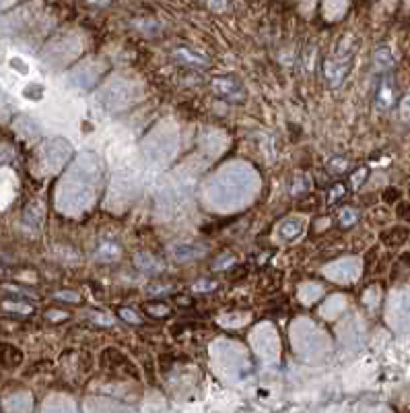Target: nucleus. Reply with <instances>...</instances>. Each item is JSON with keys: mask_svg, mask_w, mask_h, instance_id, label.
Wrapping results in <instances>:
<instances>
[{"mask_svg": "<svg viewBox=\"0 0 410 413\" xmlns=\"http://www.w3.org/2000/svg\"><path fill=\"white\" fill-rule=\"evenodd\" d=\"M367 176H369V168H365V165H361L353 176H351V184L355 186V188H361L363 184H365V180H367Z\"/></svg>", "mask_w": 410, "mask_h": 413, "instance_id": "obj_18", "label": "nucleus"}, {"mask_svg": "<svg viewBox=\"0 0 410 413\" xmlns=\"http://www.w3.org/2000/svg\"><path fill=\"white\" fill-rule=\"evenodd\" d=\"M99 97H101V101L105 103L107 110H122L134 99V93L130 89V83H124L122 79H118L114 83H107L101 89Z\"/></svg>", "mask_w": 410, "mask_h": 413, "instance_id": "obj_1", "label": "nucleus"}, {"mask_svg": "<svg viewBox=\"0 0 410 413\" xmlns=\"http://www.w3.org/2000/svg\"><path fill=\"white\" fill-rule=\"evenodd\" d=\"M213 85H215V91L227 99H241V95H244L241 85L233 77H219V79H215Z\"/></svg>", "mask_w": 410, "mask_h": 413, "instance_id": "obj_7", "label": "nucleus"}, {"mask_svg": "<svg viewBox=\"0 0 410 413\" xmlns=\"http://www.w3.org/2000/svg\"><path fill=\"white\" fill-rule=\"evenodd\" d=\"M322 296V290L318 288V285H314V283H308V285H301L299 288V300L303 302V304H314L318 298Z\"/></svg>", "mask_w": 410, "mask_h": 413, "instance_id": "obj_13", "label": "nucleus"}, {"mask_svg": "<svg viewBox=\"0 0 410 413\" xmlns=\"http://www.w3.org/2000/svg\"><path fill=\"white\" fill-rule=\"evenodd\" d=\"M299 232H301V221L299 219H287V221H283L281 225H279V236L283 238V240H293L295 236H299Z\"/></svg>", "mask_w": 410, "mask_h": 413, "instance_id": "obj_12", "label": "nucleus"}, {"mask_svg": "<svg viewBox=\"0 0 410 413\" xmlns=\"http://www.w3.org/2000/svg\"><path fill=\"white\" fill-rule=\"evenodd\" d=\"M14 130H17L19 134H23V137H35V134L39 132L37 124H35L31 118H27V116H21V118L14 120Z\"/></svg>", "mask_w": 410, "mask_h": 413, "instance_id": "obj_11", "label": "nucleus"}, {"mask_svg": "<svg viewBox=\"0 0 410 413\" xmlns=\"http://www.w3.org/2000/svg\"><path fill=\"white\" fill-rule=\"evenodd\" d=\"M120 256V248L114 244V242H101L99 244V250H97V259L101 261H114Z\"/></svg>", "mask_w": 410, "mask_h": 413, "instance_id": "obj_15", "label": "nucleus"}, {"mask_svg": "<svg viewBox=\"0 0 410 413\" xmlns=\"http://www.w3.org/2000/svg\"><path fill=\"white\" fill-rule=\"evenodd\" d=\"M120 316H122L124 321L132 323V325H138V323H140L138 314H134V310H132V308H122V310H120Z\"/></svg>", "mask_w": 410, "mask_h": 413, "instance_id": "obj_22", "label": "nucleus"}, {"mask_svg": "<svg viewBox=\"0 0 410 413\" xmlns=\"http://www.w3.org/2000/svg\"><path fill=\"white\" fill-rule=\"evenodd\" d=\"M351 68V56H343V58H336V60H328L324 64V74H326V81L330 85H341L343 79L347 77Z\"/></svg>", "mask_w": 410, "mask_h": 413, "instance_id": "obj_5", "label": "nucleus"}, {"mask_svg": "<svg viewBox=\"0 0 410 413\" xmlns=\"http://www.w3.org/2000/svg\"><path fill=\"white\" fill-rule=\"evenodd\" d=\"M2 308L10 310V312H17V314H31L33 312V308L29 304H23V302H4Z\"/></svg>", "mask_w": 410, "mask_h": 413, "instance_id": "obj_17", "label": "nucleus"}, {"mask_svg": "<svg viewBox=\"0 0 410 413\" xmlns=\"http://www.w3.org/2000/svg\"><path fill=\"white\" fill-rule=\"evenodd\" d=\"M41 213H43L41 205H39V203H31V205L25 209V223H29L31 228H37L39 221H41Z\"/></svg>", "mask_w": 410, "mask_h": 413, "instance_id": "obj_14", "label": "nucleus"}, {"mask_svg": "<svg viewBox=\"0 0 410 413\" xmlns=\"http://www.w3.org/2000/svg\"><path fill=\"white\" fill-rule=\"evenodd\" d=\"M347 168H349V161H347L345 157H332V159L328 161V170L334 172V174H343Z\"/></svg>", "mask_w": 410, "mask_h": 413, "instance_id": "obj_20", "label": "nucleus"}, {"mask_svg": "<svg viewBox=\"0 0 410 413\" xmlns=\"http://www.w3.org/2000/svg\"><path fill=\"white\" fill-rule=\"evenodd\" d=\"M235 263V256L233 254H221L215 263H213V271H223V269H229L231 265Z\"/></svg>", "mask_w": 410, "mask_h": 413, "instance_id": "obj_19", "label": "nucleus"}, {"mask_svg": "<svg viewBox=\"0 0 410 413\" xmlns=\"http://www.w3.org/2000/svg\"><path fill=\"white\" fill-rule=\"evenodd\" d=\"M56 298H58V300H64V302H78V300H80L76 292H68V290H64V292H58V294H56Z\"/></svg>", "mask_w": 410, "mask_h": 413, "instance_id": "obj_23", "label": "nucleus"}, {"mask_svg": "<svg viewBox=\"0 0 410 413\" xmlns=\"http://www.w3.org/2000/svg\"><path fill=\"white\" fill-rule=\"evenodd\" d=\"M213 288H215V283H198V285H194L196 292H200V290H213Z\"/></svg>", "mask_w": 410, "mask_h": 413, "instance_id": "obj_27", "label": "nucleus"}, {"mask_svg": "<svg viewBox=\"0 0 410 413\" xmlns=\"http://www.w3.org/2000/svg\"><path fill=\"white\" fill-rule=\"evenodd\" d=\"M134 265L142 271V273H157L161 271V265L155 256H151L149 252H138L134 256Z\"/></svg>", "mask_w": 410, "mask_h": 413, "instance_id": "obj_9", "label": "nucleus"}, {"mask_svg": "<svg viewBox=\"0 0 410 413\" xmlns=\"http://www.w3.org/2000/svg\"><path fill=\"white\" fill-rule=\"evenodd\" d=\"M56 312H58V310H56ZM47 316H50V319H58V314H52V312H50ZM64 316H66V314H60V319H64Z\"/></svg>", "mask_w": 410, "mask_h": 413, "instance_id": "obj_28", "label": "nucleus"}, {"mask_svg": "<svg viewBox=\"0 0 410 413\" xmlns=\"http://www.w3.org/2000/svg\"><path fill=\"white\" fill-rule=\"evenodd\" d=\"M169 254L180 261V263H186V261H194V259H202L206 254V248L204 246H198V244H173L169 248Z\"/></svg>", "mask_w": 410, "mask_h": 413, "instance_id": "obj_6", "label": "nucleus"}, {"mask_svg": "<svg viewBox=\"0 0 410 413\" xmlns=\"http://www.w3.org/2000/svg\"><path fill=\"white\" fill-rule=\"evenodd\" d=\"M343 194H345V188H343L341 184H336V186L330 190V199H328V201H330V203H334V201H338Z\"/></svg>", "mask_w": 410, "mask_h": 413, "instance_id": "obj_25", "label": "nucleus"}, {"mask_svg": "<svg viewBox=\"0 0 410 413\" xmlns=\"http://www.w3.org/2000/svg\"><path fill=\"white\" fill-rule=\"evenodd\" d=\"M400 118L410 122V93H407L400 101Z\"/></svg>", "mask_w": 410, "mask_h": 413, "instance_id": "obj_21", "label": "nucleus"}, {"mask_svg": "<svg viewBox=\"0 0 410 413\" xmlns=\"http://www.w3.org/2000/svg\"><path fill=\"white\" fill-rule=\"evenodd\" d=\"M338 219H341V225H343V228H351L353 223H357L359 213H357V209H353V207H345V209H341Z\"/></svg>", "mask_w": 410, "mask_h": 413, "instance_id": "obj_16", "label": "nucleus"}, {"mask_svg": "<svg viewBox=\"0 0 410 413\" xmlns=\"http://www.w3.org/2000/svg\"><path fill=\"white\" fill-rule=\"evenodd\" d=\"M147 310H149L153 316H165V314L169 312V308H167V306H163V304H161V306H149Z\"/></svg>", "mask_w": 410, "mask_h": 413, "instance_id": "obj_24", "label": "nucleus"}, {"mask_svg": "<svg viewBox=\"0 0 410 413\" xmlns=\"http://www.w3.org/2000/svg\"><path fill=\"white\" fill-rule=\"evenodd\" d=\"M70 157V145L64 139H52L43 147V159L52 172L60 170Z\"/></svg>", "mask_w": 410, "mask_h": 413, "instance_id": "obj_2", "label": "nucleus"}, {"mask_svg": "<svg viewBox=\"0 0 410 413\" xmlns=\"http://www.w3.org/2000/svg\"><path fill=\"white\" fill-rule=\"evenodd\" d=\"M169 290H173L171 285H159V288H151L149 292L151 294H163V292H169Z\"/></svg>", "mask_w": 410, "mask_h": 413, "instance_id": "obj_26", "label": "nucleus"}, {"mask_svg": "<svg viewBox=\"0 0 410 413\" xmlns=\"http://www.w3.org/2000/svg\"><path fill=\"white\" fill-rule=\"evenodd\" d=\"M374 64L378 72H388L394 66V54L388 46H378L374 52Z\"/></svg>", "mask_w": 410, "mask_h": 413, "instance_id": "obj_8", "label": "nucleus"}, {"mask_svg": "<svg viewBox=\"0 0 410 413\" xmlns=\"http://www.w3.org/2000/svg\"><path fill=\"white\" fill-rule=\"evenodd\" d=\"M359 271H361V265L357 259H343V261H334L330 267H326L322 273L328 275L332 281H353L355 277H359Z\"/></svg>", "mask_w": 410, "mask_h": 413, "instance_id": "obj_3", "label": "nucleus"}, {"mask_svg": "<svg viewBox=\"0 0 410 413\" xmlns=\"http://www.w3.org/2000/svg\"><path fill=\"white\" fill-rule=\"evenodd\" d=\"M175 58H180L184 64H192V66H204V64H206V58H204L202 54L190 52L188 48H180V50H175Z\"/></svg>", "mask_w": 410, "mask_h": 413, "instance_id": "obj_10", "label": "nucleus"}, {"mask_svg": "<svg viewBox=\"0 0 410 413\" xmlns=\"http://www.w3.org/2000/svg\"><path fill=\"white\" fill-rule=\"evenodd\" d=\"M396 103V85H394V79L390 74H384L378 83V89H376V108L382 110V112H388L392 110Z\"/></svg>", "mask_w": 410, "mask_h": 413, "instance_id": "obj_4", "label": "nucleus"}]
</instances>
